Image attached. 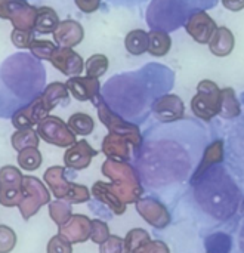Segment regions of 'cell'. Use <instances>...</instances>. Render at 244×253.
<instances>
[{
	"instance_id": "31",
	"label": "cell",
	"mask_w": 244,
	"mask_h": 253,
	"mask_svg": "<svg viewBox=\"0 0 244 253\" xmlns=\"http://www.w3.org/2000/svg\"><path fill=\"white\" fill-rule=\"evenodd\" d=\"M148 36H150L148 53L156 58L166 56L172 47V37L169 36V33L163 30H151Z\"/></svg>"
},
{
	"instance_id": "41",
	"label": "cell",
	"mask_w": 244,
	"mask_h": 253,
	"mask_svg": "<svg viewBox=\"0 0 244 253\" xmlns=\"http://www.w3.org/2000/svg\"><path fill=\"white\" fill-rule=\"evenodd\" d=\"M10 40L18 49H30L31 43L34 42V30L13 28V31L10 33Z\"/></svg>"
},
{
	"instance_id": "32",
	"label": "cell",
	"mask_w": 244,
	"mask_h": 253,
	"mask_svg": "<svg viewBox=\"0 0 244 253\" xmlns=\"http://www.w3.org/2000/svg\"><path fill=\"white\" fill-rule=\"evenodd\" d=\"M148 43H150V36L145 30H132L127 33L124 37V47L130 55L139 56L145 52H148Z\"/></svg>"
},
{
	"instance_id": "47",
	"label": "cell",
	"mask_w": 244,
	"mask_h": 253,
	"mask_svg": "<svg viewBox=\"0 0 244 253\" xmlns=\"http://www.w3.org/2000/svg\"><path fill=\"white\" fill-rule=\"evenodd\" d=\"M233 234H236V242L237 243V251L236 253H244V216L233 227V231H230Z\"/></svg>"
},
{
	"instance_id": "18",
	"label": "cell",
	"mask_w": 244,
	"mask_h": 253,
	"mask_svg": "<svg viewBox=\"0 0 244 253\" xmlns=\"http://www.w3.org/2000/svg\"><path fill=\"white\" fill-rule=\"evenodd\" d=\"M49 62L58 71H61L64 76L68 77L80 76L84 68L83 58L76 50H73V47H62V46L56 47Z\"/></svg>"
},
{
	"instance_id": "14",
	"label": "cell",
	"mask_w": 244,
	"mask_h": 253,
	"mask_svg": "<svg viewBox=\"0 0 244 253\" xmlns=\"http://www.w3.org/2000/svg\"><path fill=\"white\" fill-rule=\"evenodd\" d=\"M151 114L162 123H172L185 119V104L181 96L175 93H166L160 96L154 105Z\"/></svg>"
},
{
	"instance_id": "3",
	"label": "cell",
	"mask_w": 244,
	"mask_h": 253,
	"mask_svg": "<svg viewBox=\"0 0 244 253\" xmlns=\"http://www.w3.org/2000/svg\"><path fill=\"white\" fill-rule=\"evenodd\" d=\"M175 82L173 71L163 64H147L136 71L113 76L101 89L104 102L124 120L142 125L154 102L166 95Z\"/></svg>"
},
{
	"instance_id": "39",
	"label": "cell",
	"mask_w": 244,
	"mask_h": 253,
	"mask_svg": "<svg viewBox=\"0 0 244 253\" xmlns=\"http://www.w3.org/2000/svg\"><path fill=\"white\" fill-rule=\"evenodd\" d=\"M108 67H110V61L102 53H95V55L89 56L87 61L84 62L86 76L93 77V79H99L101 76H104L107 73Z\"/></svg>"
},
{
	"instance_id": "2",
	"label": "cell",
	"mask_w": 244,
	"mask_h": 253,
	"mask_svg": "<svg viewBox=\"0 0 244 253\" xmlns=\"http://www.w3.org/2000/svg\"><path fill=\"white\" fill-rule=\"evenodd\" d=\"M243 200V188L225 162L200 175L181 199L203 237L224 227H234L244 216Z\"/></svg>"
},
{
	"instance_id": "42",
	"label": "cell",
	"mask_w": 244,
	"mask_h": 253,
	"mask_svg": "<svg viewBox=\"0 0 244 253\" xmlns=\"http://www.w3.org/2000/svg\"><path fill=\"white\" fill-rule=\"evenodd\" d=\"M110 228L107 222L101 219H93L92 221V231H90V240L96 245H102L108 240L110 237Z\"/></svg>"
},
{
	"instance_id": "4",
	"label": "cell",
	"mask_w": 244,
	"mask_h": 253,
	"mask_svg": "<svg viewBox=\"0 0 244 253\" xmlns=\"http://www.w3.org/2000/svg\"><path fill=\"white\" fill-rule=\"evenodd\" d=\"M46 87V70L27 52L9 55L0 64V117L12 116L31 104Z\"/></svg>"
},
{
	"instance_id": "9",
	"label": "cell",
	"mask_w": 244,
	"mask_h": 253,
	"mask_svg": "<svg viewBox=\"0 0 244 253\" xmlns=\"http://www.w3.org/2000/svg\"><path fill=\"white\" fill-rule=\"evenodd\" d=\"M96 111H98V117L101 120V123L108 129L110 133H117L122 135L124 138H127L130 141V144L133 145V154L139 150L141 142H142V133L139 130V126L135 123H130L127 120H124L123 117H120L119 114H116L105 102L104 99H101L96 105H95Z\"/></svg>"
},
{
	"instance_id": "45",
	"label": "cell",
	"mask_w": 244,
	"mask_h": 253,
	"mask_svg": "<svg viewBox=\"0 0 244 253\" xmlns=\"http://www.w3.org/2000/svg\"><path fill=\"white\" fill-rule=\"evenodd\" d=\"M99 246V253H126L124 239L119 236H110L108 240Z\"/></svg>"
},
{
	"instance_id": "49",
	"label": "cell",
	"mask_w": 244,
	"mask_h": 253,
	"mask_svg": "<svg viewBox=\"0 0 244 253\" xmlns=\"http://www.w3.org/2000/svg\"><path fill=\"white\" fill-rule=\"evenodd\" d=\"M142 253H170L169 248L163 243V242H151Z\"/></svg>"
},
{
	"instance_id": "15",
	"label": "cell",
	"mask_w": 244,
	"mask_h": 253,
	"mask_svg": "<svg viewBox=\"0 0 244 253\" xmlns=\"http://www.w3.org/2000/svg\"><path fill=\"white\" fill-rule=\"evenodd\" d=\"M218 30L216 21L206 12L199 10L190 16L185 24V31L191 36V39L199 44H207Z\"/></svg>"
},
{
	"instance_id": "12",
	"label": "cell",
	"mask_w": 244,
	"mask_h": 253,
	"mask_svg": "<svg viewBox=\"0 0 244 253\" xmlns=\"http://www.w3.org/2000/svg\"><path fill=\"white\" fill-rule=\"evenodd\" d=\"M37 7L27 0H0V19H9L13 28L34 30Z\"/></svg>"
},
{
	"instance_id": "33",
	"label": "cell",
	"mask_w": 244,
	"mask_h": 253,
	"mask_svg": "<svg viewBox=\"0 0 244 253\" xmlns=\"http://www.w3.org/2000/svg\"><path fill=\"white\" fill-rule=\"evenodd\" d=\"M150 243V234L142 228H133L124 237L126 253H142Z\"/></svg>"
},
{
	"instance_id": "22",
	"label": "cell",
	"mask_w": 244,
	"mask_h": 253,
	"mask_svg": "<svg viewBox=\"0 0 244 253\" xmlns=\"http://www.w3.org/2000/svg\"><path fill=\"white\" fill-rule=\"evenodd\" d=\"M53 40L58 46L62 47H74L84 39V28L80 22L74 19L61 21L58 28L52 33Z\"/></svg>"
},
{
	"instance_id": "24",
	"label": "cell",
	"mask_w": 244,
	"mask_h": 253,
	"mask_svg": "<svg viewBox=\"0 0 244 253\" xmlns=\"http://www.w3.org/2000/svg\"><path fill=\"white\" fill-rule=\"evenodd\" d=\"M92 196L102 203L104 206H107L113 215H123L126 212V206L119 196L116 194L114 188L111 184L108 182H102V181H96L92 187Z\"/></svg>"
},
{
	"instance_id": "34",
	"label": "cell",
	"mask_w": 244,
	"mask_h": 253,
	"mask_svg": "<svg viewBox=\"0 0 244 253\" xmlns=\"http://www.w3.org/2000/svg\"><path fill=\"white\" fill-rule=\"evenodd\" d=\"M40 142V136L37 133V130L34 129H21L12 133L10 136V144L13 147V150H16L18 153L25 150V148H31V147H39Z\"/></svg>"
},
{
	"instance_id": "20",
	"label": "cell",
	"mask_w": 244,
	"mask_h": 253,
	"mask_svg": "<svg viewBox=\"0 0 244 253\" xmlns=\"http://www.w3.org/2000/svg\"><path fill=\"white\" fill-rule=\"evenodd\" d=\"M95 156H98V151L92 148V145L86 139H81L73 144L70 148H67L64 154V163L67 169L83 170L90 166L92 159Z\"/></svg>"
},
{
	"instance_id": "40",
	"label": "cell",
	"mask_w": 244,
	"mask_h": 253,
	"mask_svg": "<svg viewBox=\"0 0 244 253\" xmlns=\"http://www.w3.org/2000/svg\"><path fill=\"white\" fill-rule=\"evenodd\" d=\"M31 55L36 56L40 61H50L53 52L56 50V46L50 40H43V39H34V42L30 46Z\"/></svg>"
},
{
	"instance_id": "16",
	"label": "cell",
	"mask_w": 244,
	"mask_h": 253,
	"mask_svg": "<svg viewBox=\"0 0 244 253\" xmlns=\"http://www.w3.org/2000/svg\"><path fill=\"white\" fill-rule=\"evenodd\" d=\"M49 113H50L49 107L46 105L43 98L39 96L31 104H28L27 107L18 110L12 116V125L18 130H21V129H33L43 119H46L49 116Z\"/></svg>"
},
{
	"instance_id": "35",
	"label": "cell",
	"mask_w": 244,
	"mask_h": 253,
	"mask_svg": "<svg viewBox=\"0 0 244 253\" xmlns=\"http://www.w3.org/2000/svg\"><path fill=\"white\" fill-rule=\"evenodd\" d=\"M24 175L15 166H3L0 169V188L1 190H21Z\"/></svg>"
},
{
	"instance_id": "28",
	"label": "cell",
	"mask_w": 244,
	"mask_h": 253,
	"mask_svg": "<svg viewBox=\"0 0 244 253\" xmlns=\"http://www.w3.org/2000/svg\"><path fill=\"white\" fill-rule=\"evenodd\" d=\"M243 113L242 108V102L239 101L236 90L233 87H224L222 93H221V111H219V117L231 122L237 117H240Z\"/></svg>"
},
{
	"instance_id": "29",
	"label": "cell",
	"mask_w": 244,
	"mask_h": 253,
	"mask_svg": "<svg viewBox=\"0 0 244 253\" xmlns=\"http://www.w3.org/2000/svg\"><path fill=\"white\" fill-rule=\"evenodd\" d=\"M204 249L210 253H233L234 236L230 231H215L204 237Z\"/></svg>"
},
{
	"instance_id": "6",
	"label": "cell",
	"mask_w": 244,
	"mask_h": 253,
	"mask_svg": "<svg viewBox=\"0 0 244 253\" xmlns=\"http://www.w3.org/2000/svg\"><path fill=\"white\" fill-rule=\"evenodd\" d=\"M102 173L111 179V185L124 205L136 203L144 194L138 170L129 162H117L107 159L101 168Z\"/></svg>"
},
{
	"instance_id": "44",
	"label": "cell",
	"mask_w": 244,
	"mask_h": 253,
	"mask_svg": "<svg viewBox=\"0 0 244 253\" xmlns=\"http://www.w3.org/2000/svg\"><path fill=\"white\" fill-rule=\"evenodd\" d=\"M92 197V191H89L87 187L84 185H80V184H74L73 182V187L65 199V202L71 203V205H76V203H84V202H89Z\"/></svg>"
},
{
	"instance_id": "11",
	"label": "cell",
	"mask_w": 244,
	"mask_h": 253,
	"mask_svg": "<svg viewBox=\"0 0 244 253\" xmlns=\"http://www.w3.org/2000/svg\"><path fill=\"white\" fill-rule=\"evenodd\" d=\"M37 133L44 142L59 148H70L77 142L76 133L70 129L68 123L56 116H47L43 119L37 125Z\"/></svg>"
},
{
	"instance_id": "7",
	"label": "cell",
	"mask_w": 244,
	"mask_h": 253,
	"mask_svg": "<svg viewBox=\"0 0 244 253\" xmlns=\"http://www.w3.org/2000/svg\"><path fill=\"white\" fill-rule=\"evenodd\" d=\"M225 130V165L244 190V111Z\"/></svg>"
},
{
	"instance_id": "51",
	"label": "cell",
	"mask_w": 244,
	"mask_h": 253,
	"mask_svg": "<svg viewBox=\"0 0 244 253\" xmlns=\"http://www.w3.org/2000/svg\"><path fill=\"white\" fill-rule=\"evenodd\" d=\"M113 6H122V7H133L136 4H142L147 0H107Z\"/></svg>"
},
{
	"instance_id": "5",
	"label": "cell",
	"mask_w": 244,
	"mask_h": 253,
	"mask_svg": "<svg viewBox=\"0 0 244 253\" xmlns=\"http://www.w3.org/2000/svg\"><path fill=\"white\" fill-rule=\"evenodd\" d=\"M219 0H151L147 9V24L151 30L176 31L185 27L191 15L215 7Z\"/></svg>"
},
{
	"instance_id": "25",
	"label": "cell",
	"mask_w": 244,
	"mask_h": 253,
	"mask_svg": "<svg viewBox=\"0 0 244 253\" xmlns=\"http://www.w3.org/2000/svg\"><path fill=\"white\" fill-rule=\"evenodd\" d=\"M43 179H44V184H47V187L50 188L52 194L59 199V200H65L71 187H73V182H70L67 179V169L62 168V166H50L44 175H43Z\"/></svg>"
},
{
	"instance_id": "13",
	"label": "cell",
	"mask_w": 244,
	"mask_h": 253,
	"mask_svg": "<svg viewBox=\"0 0 244 253\" xmlns=\"http://www.w3.org/2000/svg\"><path fill=\"white\" fill-rule=\"evenodd\" d=\"M135 209L144 218V221L156 230H164L172 224V215L167 206L154 196L141 197L135 203Z\"/></svg>"
},
{
	"instance_id": "53",
	"label": "cell",
	"mask_w": 244,
	"mask_h": 253,
	"mask_svg": "<svg viewBox=\"0 0 244 253\" xmlns=\"http://www.w3.org/2000/svg\"><path fill=\"white\" fill-rule=\"evenodd\" d=\"M206 253H210V252H206Z\"/></svg>"
},
{
	"instance_id": "48",
	"label": "cell",
	"mask_w": 244,
	"mask_h": 253,
	"mask_svg": "<svg viewBox=\"0 0 244 253\" xmlns=\"http://www.w3.org/2000/svg\"><path fill=\"white\" fill-rule=\"evenodd\" d=\"M74 3L83 13H93L101 7L102 0H74Z\"/></svg>"
},
{
	"instance_id": "1",
	"label": "cell",
	"mask_w": 244,
	"mask_h": 253,
	"mask_svg": "<svg viewBox=\"0 0 244 253\" xmlns=\"http://www.w3.org/2000/svg\"><path fill=\"white\" fill-rule=\"evenodd\" d=\"M210 129L199 119L185 117L172 123H153L142 133L133 166L141 184L164 205L176 208L190 188L206 147Z\"/></svg>"
},
{
	"instance_id": "30",
	"label": "cell",
	"mask_w": 244,
	"mask_h": 253,
	"mask_svg": "<svg viewBox=\"0 0 244 253\" xmlns=\"http://www.w3.org/2000/svg\"><path fill=\"white\" fill-rule=\"evenodd\" d=\"M59 16L55 12V9L49 6H41L37 7V18H36V25L34 31L39 34H49L53 33L58 25H59Z\"/></svg>"
},
{
	"instance_id": "10",
	"label": "cell",
	"mask_w": 244,
	"mask_h": 253,
	"mask_svg": "<svg viewBox=\"0 0 244 253\" xmlns=\"http://www.w3.org/2000/svg\"><path fill=\"white\" fill-rule=\"evenodd\" d=\"M47 203H50V194L46 185L39 178L25 175L22 181V200L18 206L22 219L28 221Z\"/></svg>"
},
{
	"instance_id": "8",
	"label": "cell",
	"mask_w": 244,
	"mask_h": 253,
	"mask_svg": "<svg viewBox=\"0 0 244 253\" xmlns=\"http://www.w3.org/2000/svg\"><path fill=\"white\" fill-rule=\"evenodd\" d=\"M222 89L212 80H202L197 84V92L191 99V110L199 120L210 123L221 111Z\"/></svg>"
},
{
	"instance_id": "27",
	"label": "cell",
	"mask_w": 244,
	"mask_h": 253,
	"mask_svg": "<svg viewBox=\"0 0 244 253\" xmlns=\"http://www.w3.org/2000/svg\"><path fill=\"white\" fill-rule=\"evenodd\" d=\"M40 96L43 98L50 111L56 107H65L70 104V90L67 87V83L62 82L49 83Z\"/></svg>"
},
{
	"instance_id": "43",
	"label": "cell",
	"mask_w": 244,
	"mask_h": 253,
	"mask_svg": "<svg viewBox=\"0 0 244 253\" xmlns=\"http://www.w3.org/2000/svg\"><path fill=\"white\" fill-rule=\"evenodd\" d=\"M16 245V234L7 225H0V253H10Z\"/></svg>"
},
{
	"instance_id": "52",
	"label": "cell",
	"mask_w": 244,
	"mask_h": 253,
	"mask_svg": "<svg viewBox=\"0 0 244 253\" xmlns=\"http://www.w3.org/2000/svg\"><path fill=\"white\" fill-rule=\"evenodd\" d=\"M242 213L244 215V200H243V206H242Z\"/></svg>"
},
{
	"instance_id": "46",
	"label": "cell",
	"mask_w": 244,
	"mask_h": 253,
	"mask_svg": "<svg viewBox=\"0 0 244 253\" xmlns=\"http://www.w3.org/2000/svg\"><path fill=\"white\" fill-rule=\"evenodd\" d=\"M46 252L47 253H73V248H71V243L67 242L65 239H62L59 234L53 236L49 243H47V248H46Z\"/></svg>"
},
{
	"instance_id": "38",
	"label": "cell",
	"mask_w": 244,
	"mask_h": 253,
	"mask_svg": "<svg viewBox=\"0 0 244 253\" xmlns=\"http://www.w3.org/2000/svg\"><path fill=\"white\" fill-rule=\"evenodd\" d=\"M49 215H50L52 221L58 227H61L73 216L71 203H68L65 200H59V199H56L55 202H50L49 203Z\"/></svg>"
},
{
	"instance_id": "23",
	"label": "cell",
	"mask_w": 244,
	"mask_h": 253,
	"mask_svg": "<svg viewBox=\"0 0 244 253\" xmlns=\"http://www.w3.org/2000/svg\"><path fill=\"white\" fill-rule=\"evenodd\" d=\"M225 162V138H215L209 142V145L206 147L204 150V154H203V159L196 170V173L193 175L191 178V182L190 185L200 176L203 175L207 169H210L212 166L215 165H219V163H224Z\"/></svg>"
},
{
	"instance_id": "21",
	"label": "cell",
	"mask_w": 244,
	"mask_h": 253,
	"mask_svg": "<svg viewBox=\"0 0 244 253\" xmlns=\"http://www.w3.org/2000/svg\"><path fill=\"white\" fill-rule=\"evenodd\" d=\"M101 151L107 156V159L117 162H130L133 157V145L130 141L122 135L110 133L102 139Z\"/></svg>"
},
{
	"instance_id": "19",
	"label": "cell",
	"mask_w": 244,
	"mask_h": 253,
	"mask_svg": "<svg viewBox=\"0 0 244 253\" xmlns=\"http://www.w3.org/2000/svg\"><path fill=\"white\" fill-rule=\"evenodd\" d=\"M92 221L84 215H73L65 224L58 227V234L71 245L84 243L90 239Z\"/></svg>"
},
{
	"instance_id": "17",
	"label": "cell",
	"mask_w": 244,
	"mask_h": 253,
	"mask_svg": "<svg viewBox=\"0 0 244 253\" xmlns=\"http://www.w3.org/2000/svg\"><path fill=\"white\" fill-rule=\"evenodd\" d=\"M67 87L70 93L77 99V101H90L93 105H96L102 96H101V83L98 79L89 77V76H74L70 77L67 82Z\"/></svg>"
},
{
	"instance_id": "36",
	"label": "cell",
	"mask_w": 244,
	"mask_h": 253,
	"mask_svg": "<svg viewBox=\"0 0 244 253\" xmlns=\"http://www.w3.org/2000/svg\"><path fill=\"white\" fill-rule=\"evenodd\" d=\"M68 126L76 135L87 136L93 132L95 129V122L93 119L86 114V113H74L68 119Z\"/></svg>"
},
{
	"instance_id": "50",
	"label": "cell",
	"mask_w": 244,
	"mask_h": 253,
	"mask_svg": "<svg viewBox=\"0 0 244 253\" xmlns=\"http://www.w3.org/2000/svg\"><path fill=\"white\" fill-rule=\"evenodd\" d=\"M221 3L231 12H240L244 9V0H221Z\"/></svg>"
},
{
	"instance_id": "37",
	"label": "cell",
	"mask_w": 244,
	"mask_h": 253,
	"mask_svg": "<svg viewBox=\"0 0 244 253\" xmlns=\"http://www.w3.org/2000/svg\"><path fill=\"white\" fill-rule=\"evenodd\" d=\"M16 162L22 170L33 172L41 166L43 157H41V153L36 147H31V148H25V150L19 151Z\"/></svg>"
},
{
	"instance_id": "26",
	"label": "cell",
	"mask_w": 244,
	"mask_h": 253,
	"mask_svg": "<svg viewBox=\"0 0 244 253\" xmlns=\"http://www.w3.org/2000/svg\"><path fill=\"white\" fill-rule=\"evenodd\" d=\"M234 46H236L234 34L227 27H218L213 37L209 42V50L219 58L228 56L234 50Z\"/></svg>"
}]
</instances>
